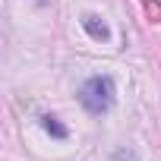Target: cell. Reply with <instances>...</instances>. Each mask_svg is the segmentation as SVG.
Masks as SVG:
<instances>
[{
	"label": "cell",
	"mask_w": 161,
	"mask_h": 161,
	"mask_svg": "<svg viewBox=\"0 0 161 161\" xmlns=\"http://www.w3.org/2000/svg\"><path fill=\"white\" fill-rule=\"evenodd\" d=\"M79 101L89 114H104L114 104V79L111 76H92L89 82L79 89Z\"/></svg>",
	"instance_id": "1"
},
{
	"label": "cell",
	"mask_w": 161,
	"mask_h": 161,
	"mask_svg": "<svg viewBox=\"0 0 161 161\" xmlns=\"http://www.w3.org/2000/svg\"><path fill=\"white\" fill-rule=\"evenodd\" d=\"M82 25H86V32H89L92 38H98V41H104V38L111 35V32H108V25H104L98 16H92V13H86V16H82Z\"/></svg>",
	"instance_id": "2"
},
{
	"label": "cell",
	"mask_w": 161,
	"mask_h": 161,
	"mask_svg": "<svg viewBox=\"0 0 161 161\" xmlns=\"http://www.w3.org/2000/svg\"><path fill=\"white\" fill-rule=\"evenodd\" d=\"M41 126H44L54 139H66V136H69V133H66V126H63L57 117H51V114H44V117H41Z\"/></svg>",
	"instance_id": "3"
},
{
	"label": "cell",
	"mask_w": 161,
	"mask_h": 161,
	"mask_svg": "<svg viewBox=\"0 0 161 161\" xmlns=\"http://www.w3.org/2000/svg\"><path fill=\"white\" fill-rule=\"evenodd\" d=\"M145 13H148L152 22H161V3L158 0H145Z\"/></svg>",
	"instance_id": "4"
}]
</instances>
